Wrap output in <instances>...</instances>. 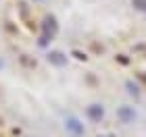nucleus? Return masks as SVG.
Listing matches in <instances>:
<instances>
[{"label":"nucleus","mask_w":146,"mask_h":137,"mask_svg":"<svg viewBox=\"0 0 146 137\" xmlns=\"http://www.w3.org/2000/svg\"><path fill=\"white\" fill-rule=\"evenodd\" d=\"M21 60H23V62H25V64H31V67H34V64H36V60H29V58H25V56H23V58H21Z\"/></svg>","instance_id":"obj_5"},{"label":"nucleus","mask_w":146,"mask_h":137,"mask_svg":"<svg viewBox=\"0 0 146 137\" xmlns=\"http://www.w3.org/2000/svg\"><path fill=\"white\" fill-rule=\"evenodd\" d=\"M2 67H4V60H0V69H2Z\"/></svg>","instance_id":"obj_6"},{"label":"nucleus","mask_w":146,"mask_h":137,"mask_svg":"<svg viewBox=\"0 0 146 137\" xmlns=\"http://www.w3.org/2000/svg\"><path fill=\"white\" fill-rule=\"evenodd\" d=\"M44 31H46V35H54V31H56V19L54 17H46L44 19Z\"/></svg>","instance_id":"obj_2"},{"label":"nucleus","mask_w":146,"mask_h":137,"mask_svg":"<svg viewBox=\"0 0 146 137\" xmlns=\"http://www.w3.org/2000/svg\"><path fill=\"white\" fill-rule=\"evenodd\" d=\"M65 125H67V127L71 129V131H75V133H79V131H82V127L77 125V121H75V119H69L67 123H65Z\"/></svg>","instance_id":"obj_3"},{"label":"nucleus","mask_w":146,"mask_h":137,"mask_svg":"<svg viewBox=\"0 0 146 137\" xmlns=\"http://www.w3.org/2000/svg\"><path fill=\"white\" fill-rule=\"evenodd\" d=\"M34 2H42V0H34Z\"/></svg>","instance_id":"obj_7"},{"label":"nucleus","mask_w":146,"mask_h":137,"mask_svg":"<svg viewBox=\"0 0 146 137\" xmlns=\"http://www.w3.org/2000/svg\"><path fill=\"white\" fill-rule=\"evenodd\" d=\"M88 112H90V116H92V119H98V116H102V108H98V106H92V108L88 110Z\"/></svg>","instance_id":"obj_4"},{"label":"nucleus","mask_w":146,"mask_h":137,"mask_svg":"<svg viewBox=\"0 0 146 137\" xmlns=\"http://www.w3.org/2000/svg\"><path fill=\"white\" fill-rule=\"evenodd\" d=\"M46 58H48V62H52V64H56V67H63V64L65 62H67V56H63L61 54V52H48V56H46Z\"/></svg>","instance_id":"obj_1"},{"label":"nucleus","mask_w":146,"mask_h":137,"mask_svg":"<svg viewBox=\"0 0 146 137\" xmlns=\"http://www.w3.org/2000/svg\"><path fill=\"white\" fill-rule=\"evenodd\" d=\"M0 125H2V121H0Z\"/></svg>","instance_id":"obj_8"}]
</instances>
